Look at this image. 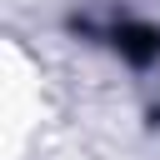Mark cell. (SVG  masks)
Listing matches in <instances>:
<instances>
[{
    "label": "cell",
    "mask_w": 160,
    "mask_h": 160,
    "mask_svg": "<svg viewBox=\"0 0 160 160\" xmlns=\"http://www.w3.org/2000/svg\"><path fill=\"white\" fill-rule=\"evenodd\" d=\"M115 45H120L135 65H145V60L160 55V30H150V25H120V30H115Z\"/></svg>",
    "instance_id": "cell-1"
}]
</instances>
